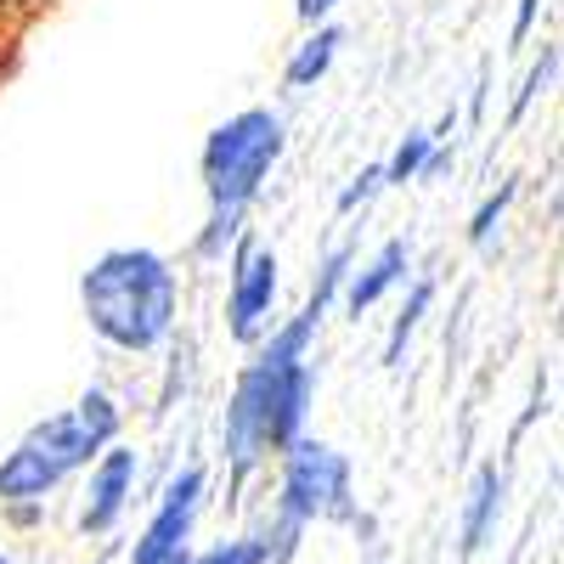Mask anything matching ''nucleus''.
Returning a JSON list of instances; mask_svg holds the SVG:
<instances>
[{
  "instance_id": "6ab92c4d",
  "label": "nucleus",
  "mask_w": 564,
  "mask_h": 564,
  "mask_svg": "<svg viewBox=\"0 0 564 564\" xmlns=\"http://www.w3.org/2000/svg\"><path fill=\"white\" fill-rule=\"evenodd\" d=\"M334 7H339V0H294V18L305 29H316V23H334Z\"/></svg>"
},
{
  "instance_id": "39448f33",
  "label": "nucleus",
  "mask_w": 564,
  "mask_h": 564,
  "mask_svg": "<svg viewBox=\"0 0 564 564\" xmlns=\"http://www.w3.org/2000/svg\"><path fill=\"white\" fill-rule=\"evenodd\" d=\"M271 520L311 531V525H350L356 520V475L339 446L316 435H300L289 452L276 457V497Z\"/></svg>"
},
{
  "instance_id": "4468645a",
  "label": "nucleus",
  "mask_w": 564,
  "mask_h": 564,
  "mask_svg": "<svg viewBox=\"0 0 564 564\" xmlns=\"http://www.w3.org/2000/svg\"><path fill=\"white\" fill-rule=\"evenodd\" d=\"M175 564H276V558H271V542H265V531H254V536H231V542H215V547H186Z\"/></svg>"
},
{
  "instance_id": "9d476101",
  "label": "nucleus",
  "mask_w": 564,
  "mask_h": 564,
  "mask_svg": "<svg viewBox=\"0 0 564 564\" xmlns=\"http://www.w3.org/2000/svg\"><path fill=\"white\" fill-rule=\"evenodd\" d=\"M457 130V113L446 108L441 113V124H412L395 148L379 159V170H384V186H412V181H430V175H441L446 170V159H452V148H446V135Z\"/></svg>"
},
{
  "instance_id": "412c9836",
  "label": "nucleus",
  "mask_w": 564,
  "mask_h": 564,
  "mask_svg": "<svg viewBox=\"0 0 564 564\" xmlns=\"http://www.w3.org/2000/svg\"><path fill=\"white\" fill-rule=\"evenodd\" d=\"M0 564H12V553H7V547H0Z\"/></svg>"
},
{
  "instance_id": "ddd939ff",
  "label": "nucleus",
  "mask_w": 564,
  "mask_h": 564,
  "mask_svg": "<svg viewBox=\"0 0 564 564\" xmlns=\"http://www.w3.org/2000/svg\"><path fill=\"white\" fill-rule=\"evenodd\" d=\"M430 305H435V282L430 276H412V289H406V300H401V311L390 322V339H384V367H401L406 361V345H412V334L423 327V316H430Z\"/></svg>"
},
{
  "instance_id": "20e7f679",
  "label": "nucleus",
  "mask_w": 564,
  "mask_h": 564,
  "mask_svg": "<svg viewBox=\"0 0 564 564\" xmlns=\"http://www.w3.org/2000/svg\"><path fill=\"white\" fill-rule=\"evenodd\" d=\"M316 401V367L311 361H271L260 350H249V361L238 367L220 412V457L231 491H243L271 457H282L300 435Z\"/></svg>"
},
{
  "instance_id": "9b49d317",
  "label": "nucleus",
  "mask_w": 564,
  "mask_h": 564,
  "mask_svg": "<svg viewBox=\"0 0 564 564\" xmlns=\"http://www.w3.org/2000/svg\"><path fill=\"white\" fill-rule=\"evenodd\" d=\"M502 491H508V475H502L497 463H480L475 480H468V491H463V513H457V553H463V558H480L486 542L497 536Z\"/></svg>"
},
{
  "instance_id": "0eeeda50",
  "label": "nucleus",
  "mask_w": 564,
  "mask_h": 564,
  "mask_svg": "<svg viewBox=\"0 0 564 564\" xmlns=\"http://www.w3.org/2000/svg\"><path fill=\"white\" fill-rule=\"evenodd\" d=\"M204 502H209V475L204 468L198 463L175 468V475L164 480V491L153 497L148 525H141L135 542H130V564H175L186 547H193Z\"/></svg>"
},
{
  "instance_id": "2eb2a0df",
  "label": "nucleus",
  "mask_w": 564,
  "mask_h": 564,
  "mask_svg": "<svg viewBox=\"0 0 564 564\" xmlns=\"http://www.w3.org/2000/svg\"><path fill=\"white\" fill-rule=\"evenodd\" d=\"M553 74H558V45L542 40V57L531 63V74L520 79V90H513V102H508V124H525V113L536 108V97L553 85Z\"/></svg>"
},
{
  "instance_id": "7ed1b4c3",
  "label": "nucleus",
  "mask_w": 564,
  "mask_h": 564,
  "mask_svg": "<svg viewBox=\"0 0 564 564\" xmlns=\"http://www.w3.org/2000/svg\"><path fill=\"white\" fill-rule=\"evenodd\" d=\"M289 153V124H282L276 108H238L226 113L198 148V181H204V198L209 215L198 226V260H226L231 243L249 231V209L260 204L271 170Z\"/></svg>"
},
{
  "instance_id": "a211bd4d",
  "label": "nucleus",
  "mask_w": 564,
  "mask_h": 564,
  "mask_svg": "<svg viewBox=\"0 0 564 564\" xmlns=\"http://www.w3.org/2000/svg\"><path fill=\"white\" fill-rule=\"evenodd\" d=\"M542 18V0H513V29H508V45H525L531 29Z\"/></svg>"
},
{
  "instance_id": "aec40b11",
  "label": "nucleus",
  "mask_w": 564,
  "mask_h": 564,
  "mask_svg": "<svg viewBox=\"0 0 564 564\" xmlns=\"http://www.w3.org/2000/svg\"><path fill=\"white\" fill-rule=\"evenodd\" d=\"M45 7V0H0V18H18V12H34Z\"/></svg>"
},
{
  "instance_id": "f3484780",
  "label": "nucleus",
  "mask_w": 564,
  "mask_h": 564,
  "mask_svg": "<svg viewBox=\"0 0 564 564\" xmlns=\"http://www.w3.org/2000/svg\"><path fill=\"white\" fill-rule=\"evenodd\" d=\"M379 193H384V170H379V159H372V164H361V170L345 181V193H339L334 215H339V220H350L356 209H367V204L379 198Z\"/></svg>"
},
{
  "instance_id": "1a4fd4ad",
  "label": "nucleus",
  "mask_w": 564,
  "mask_h": 564,
  "mask_svg": "<svg viewBox=\"0 0 564 564\" xmlns=\"http://www.w3.org/2000/svg\"><path fill=\"white\" fill-rule=\"evenodd\" d=\"M406 276H412V243H406V238H384L367 260L350 265L345 289H339V311H345L350 322H361L367 311H379L395 289H406Z\"/></svg>"
},
{
  "instance_id": "f03ea898",
  "label": "nucleus",
  "mask_w": 564,
  "mask_h": 564,
  "mask_svg": "<svg viewBox=\"0 0 564 564\" xmlns=\"http://www.w3.org/2000/svg\"><path fill=\"white\" fill-rule=\"evenodd\" d=\"M85 327L119 356H153L170 345L181 322V276L148 243L102 249L79 271Z\"/></svg>"
},
{
  "instance_id": "dca6fc26",
  "label": "nucleus",
  "mask_w": 564,
  "mask_h": 564,
  "mask_svg": "<svg viewBox=\"0 0 564 564\" xmlns=\"http://www.w3.org/2000/svg\"><path fill=\"white\" fill-rule=\"evenodd\" d=\"M513 198H520V181H502L497 193H486L480 209L468 215V243H491V231L502 226V215L513 209Z\"/></svg>"
},
{
  "instance_id": "423d86ee",
  "label": "nucleus",
  "mask_w": 564,
  "mask_h": 564,
  "mask_svg": "<svg viewBox=\"0 0 564 564\" xmlns=\"http://www.w3.org/2000/svg\"><path fill=\"white\" fill-rule=\"evenodd\" d=\"M276 300H282V265L276 249L243 231L226 254V339L254 350L276 327Z\"/></svg>"
},
{
  "instance_id": "f8f14e48",
  "label": "nucleus",
  "mask_w": 564,
  "mask_h": 564,
  "mask_svg": "<svg viewBox=\"0 0 564 564\" xmlns=\"http://www.w3.org/2000/svg\"><path fill=\"white\" fill-rule=\"evenodd\" d=\"M339 52H345V29L339 23L305 29V40L289 52V63H282V85H289V90H316L327 74H334Z\"/></svg>"
},
{
  "instance_id": "6e6552de",
  "label": "nucleus",
  "mask_w": 564,
  "mask_h": 564,
  "mask_svg": "<svg viewBox=\"0 0 564 564\" xmlns=\"http://www.w3.org/2000/svg\"><path fill=\"white\" fill-rule=\"evenodd\" d=\"M135 486H141V452L113 441L97 463L85 468V497H79V531L85 536H113L119 520L135 502Z\"/></svg>"
},
{
  "instance_id": "f257e3e1",
  "label": "nucleus",
  "mask_w": 564,
  "mask_h": 564,
  "mask_svg": "<svg viewBox=\"0 0 564 564\" xmlns=\"http://www.w3.org/2000/svg\"><path fill=\"white\" fill-rule=\"evenodd\" d=\"M119 430H124V406L102 384H90L68 406L45 412L0 457V508L18 525H34L45 513V502H52V491H63L74 475H85L119 441Z\"/></svg>"
}]
</instances>
